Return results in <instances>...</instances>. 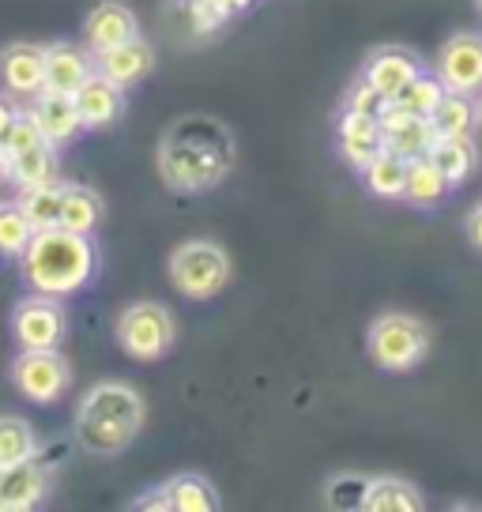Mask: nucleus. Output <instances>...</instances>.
<instances>
[{
	"label": "nucleus",
	"instance_id": "9b49d317",
	"mask_svg": "<svg viewBox=\"0 0 482 512\" xmlns=\"http://www.w3.org/2000/svg\"><path fill=\"white\" fill-rule=\"evenodd\" d=\"M385 151V140H381V117L377 113H362V110H347L339 106L336 110V155L354 174H362L377 155Z\"/></svg>",
	"mask_w": 482,
	"mask_h": 512
},
{
	"label": "nucleus",
	"instance_id": "dca6fc26",
	"mask_svg": "<svg viewBox=\"0 0 482 512\" xmlns=\"http://www.w3.org/2000/svg\"><path fill=\"white\" fill-rule=\"evenodd\" d=\"M0 80H4V91L16 98L42 95V83H46V46L12 42L8 49H0Z\"/></svg>",
	"mask_w": 482,
	"mask_h": 512
},
{
	"label": "nucleus",
	"instance_id": "f704fd0d",
	"mask_svg": "<svg viewBox=\"0 0 482 512\" xmlns=\"http://www.w3.org/2000/svg\"><path fill=\"white\" fill-rule=\"evenodd\" d=\"M464 238H467V245H471L475 253H482V204H475V208L467 211V219H464Z\"/></svg>",
	"mask_w": 482,
	"mask_h": 512
},
{
	"label": "nucleus",
	"instance_id": "c9c22d12",
	"mask_svg": "<svg viewBox=\"0 0 482 512\" xmlns=\"http://www.w3.org/2000/svg\"><path fill=\"white\" fill-rule=\"evenodd\" d=\"M0 185H12V181H8V155H4V151H0Z\"/></svg>",
	"mask_w": 482,
	"mask_h": 512
},
{
	"label": "nucleus",
	"instance_id": "0eeeda50",
	"mask_svg": "<svg viewBox=\"0 0 482 512\" xmlns=\"http://www.w3.org/2000/svg\"><path fill=\"white\" fill-rule=\"evenodd\" d=\"M12 336L19 351H61L68 336V309L61 298L31 294L12 309Z\"/></svg>",
	"mask_w": 482,
	"mask_h": 512
},
{
	"label": "nucleus",
	"instance_id": "1a4fd4ad",
	"mask_svg": "<svg viewBox=\"0 0 482 512\" xmlns=\"http://www.w3.org/2000/svg\"><path fill=\"white\" fill-rule=\"evenodd\" d=\"M223 505L219 490L211 486L204 475L196 471H181V475H170L166 482H159L155 490H147L144 497H136L129 509L140 512H215Z\"/></svg>",
	"mask_w": 482,
	"mask_h": 512
},
{
	"label": "nucleus",
	"instance_id": "c756f323",
	"mask_svg": "<svg viewBox=\"0 0 482 512\" xmlns=\"http://www.w3.org/2000/svg\"><path fill=\"white\" fill-rule=\"evenodd\" d=\"M441 95H445V83L437 80L434 72H422V76H415V80L403 87L396 98H388L396 110L403 113H415V117H430L434 113V106L441 102Z\"/></svg>",
	"mask_w": 482,
	"mask_h": 512
},
{
	"label": "nucleus",
	"instance_id": "473e14b6",
	"mask_svg": "<svg viewBox=\"0 0 482 512\" xmlns=\"http://www.w3.org/2000/svg\"><path fill=\"white\" fill-rule=\"evenodd\" d=\"M385 102H388V98L377 95V91H373L362 76H354V83L347 87V95H343V102H339V106H347V110H362V113H381V106H385Z\"/></svg>",
	"mask_w": 482,
	"mask_h": 512
},
{
	"label": "nucleus",
	"instance_id": "2f4dec72",
	"mask_svg": "<svg viewBox=\"0 0 482 512\" xmlns=\"http://www.w3.org/2000/svg\"><path fill=\"white\" fill-rule=\"evenodd\" d=\"M366 486H370L366 475L339 471V475L328 479V505H332V509H362V501H366Z\"/></svg>",
	"mask_w": 482,
	"mask_h": 512
},
{
	"label": "nucleus",
	"instance_id": "2eb2a0df",
	"mask_svg": "<svg viewBox=\"0 0 482 512\" xmlns=\"http://www.w3.org/2000/svg\"><path fill=\"white\" fill-rule=\"evenodd\" d=\"M377 117H381V140H385V151H392V155L403 162L422 159V155L430 151V144L437 140V132L430 128L426 117L396 110L392 102H385Z\"/></svg>",
	"mask_w": 482,
	"mask_h": 512
},
{
	"label": "nucleus",
	"instance_id": "f257e3e1",
	"mask_svg": "<svg viewBox=\"0 0 482 512\" xmlns=\"http://www.w3.org/2000/svg\"><path fill=\"white\" fill-rule=\"evenodd\" d=\"M234 136L226 132L223 121H215L208 113H189L166 128L159 140V177L166 189L196 196L223 185L226 174L234 170Z\"/></svg>",
	"mask_w": 482,
	"mask_h": 512
},
{
	"label": "nucleus",
	"instance_id": "bb28decb",
	"mask_svg": "<svg viewBox=\"0 0 482 512\" xmlns=\"http://www.w3.org/2000/svg\"><path fill=\"white\" fill-rule=\"evenodd\" d=\"M61 200H65V185H61V181L27 185V189H19V196H16V204L23 208V215L31 219L34 230L61 226Z\"/></svg>",
	"mask_w": 482,
	"mask_h": 512
},
{
	"label": "nucleus",
	"instance_id": "412c9836",
	"mask_svg": "<svg viewBox=\"0 0 482 512\" xmlns=\"http://www.w3.org/2000/svg\"><path fill=\"white\" fill-rule=\"evenodd\" d=\"M449 196H452L449 177L441 174L426 155L407 162V177H403V204H407V208L437 211Z\"/></svg>",
	"mask_w": 482,
	"mask_h": 512
},
{
	"label": "nucleus",
	"instance_id": "e433bc0d",
	"mask_svg": "<svg viewBox=\"0 0 482 512\" xmlns=\"http://www.w3.org/2000/svg\"><path fill=\"white\" fill-rule=\"evenodd\" d=\"M475 106H479V132H482V91L475 95Z\"/></svg>",
	"mask_w": 482,
	"mask_h": 512
},
{
	"label": "nucleus",
	"instance_id": "393cba45",
	"mask_svg": "<svg viewBox=\"0 0 482 512\" xmlns=\"http://www.w3.org/2000/svg\"><path fill=\"white\" fill-rule=\"evenodd\" d=\"M426 121H430V128H434L437 136H475V132H479V106H475V95L445 91Z\"/></svg>",
	"mask_w": 482,
	"mask_h": 512
},
{
	"label": "nucleus",
	"instance_id": "6e6552de",
	"mask_svg": "<svg viewBox=\"0 0 482 512\" xmlns=\"http://www.w3.org/2000/svg\"><path fill=\"white\" fill-rule=\"evenodd\" d=\"M12 384L23 400L49 407L72 388V366L61 351H19L12 362Z\"/></svg>",
	"mask_w": 482,
	"mask_h": 512
},
{
	"label": "nucleus",
	"instance_id": "72a5a7b5",
	"mask_svg": "<svg viewBox=\"0 0 482 512\" xmlns=\"http://www.w3.org/2000/svg\"><path fill=\"white\" fill-rule=\"evenodd\" d=\"M19 102L16 95H0V151H4V144H8V132H12V125H16V117H19Z\"/></svg>",
	"mask_w": 482,
	"mask_h": 512
},
{
	"label": "nucleus",
	"instance_id": "4468645a",
	"mask_svg": "<svg viewBox=\"0 0 482 512\" xmlns=\"http://www.w3.org/2000/svg\"><path fill=\"white\" fill-rule=\"evenodd\" d=\"M132 38H140V19L121 0H102L83 19V46H87V53H102V49H113L121 42H132Z\"/></svg>",
	"mask_w": 482,
	"mask_h": 512
},
{
	"label": "nucleus",
	"instance_id": "4c0bfd02",
	"mask_svg": "<svg viewBox=\"0 0 482 512\" xmlns=\"http://www.w3.org/2000/svg\"><path fill=\"white\" fill-rule=\"evenodd\" d=\"M249 4H253V0H234V8H238V12L241 8H249Z\"/></svg>",
	"mask_w": 482,
	"mask_h": 512
},
{
	"label": "nucleus",
	"instance_id": "9d476101",
	"mask_svg": "<svg viewBox=\"0 0 482 512\" xmlns=\"http://www.w3.org/2000/svg\"><path fill=\"white\" fill-rule=\"evenodd\" d=\"M434 76L445 91L456 95H479L482 91V31H456L437 49Z\"/></svg>",
	"mask_w": 482,
	"mask_h": 512
},
{
	"label": "nucleus",
	"instance_id": "4be33fe9",
	"mask_svg": "<svg viewBox=\"0 0 482 512\" xmlns=\"http://www.w3.org/2000/svg\"><path fill=\"white\" fill-rule=\"evenodd\" d=\"M57 177H61V155H57V144H49V140H38V144L8 155V181L16 189L46 185V181H57Z\"/></svg>",
	"mask_w": 482,
	"mask_h": 512
},
{
	"label": "nucleus",
	"instance_id": "39448f33",
	"mask_svg": "<svg viewBox=\"0 0 482 512\" xmlns=\"http://www.w3.org/2000/svg\"><path fill=\"white\" fill-rule=\"evenodd\" d=\"M170 283L181 298L189 302H211L219 298L234 275V264H230V253H226L219 241L211 238H193L181 241L174 253H170Z\"/></svg>",
	"mask_w": 482,
	"mask_h": 512
},
{
	"label": "nucleus",
	"instance_id": "a211bd4d",
	"mask_svg": "<svg viewBox=\"0 0 482 512\" xmlns=\"http://www.w3.org/2000/svg\"><path fill=\"white\" fill-rule=\"evenodd\" d=\"M31 117L38 121L42 136L57 147L72 144V140H80L83 132H87V128H83V117H80V106H76V98L72 95H53V91L34 95Z\"/></svg>",
	"mask_w": 482,
	"mask_h": 512
},
{
	"label": "nucleus",
	"instance_id": "7c9ffc66",
	"mask_svg": "<svg viewBox=\"0 0 482 512\" xmlns=\"http://www.w3.org/2000/svg\"><path fill=\"white\" fill-rule=\"evenodd\" d=\"M31 238H34L31 219L23 215V208H19L16 200H4V204H0V256L19 260V253L27 249Z\"/></svg>",
	"mask_w": 482,
	"mask_h": 512
},
{
	"label": "nucleus",
	"instance_id": "f8f14e48",
	"mask_svg": "<svg viewBox=\"0 0 482 512\" xmlns=\"http://www.w3.org/2000/svg\"><path fill=\"white\" fill-rule=\"evenodd\" d=\"M422 72H426L422 57L407 46L370 49V53H366V61H362V68H358V76L370 83L381 98H396L403 87L415 80V76H422Z\"/></svg>",
	"mask_w": 482,
	"mask_h": 512
},
{
	"label": "nucleus",
	"instance_id": "cd10ccee",
	"mask_svg": "<svg viewBox=\"0 0 482 512\" xmlns=\"http://www.w3.org/2000/svg\"><path fill=\"white\" fill-rule=\"evenodd\" d=\"M362 185H366V192L370 196H377V200H403V177H407V162L396 159L392 151H381L377 159L362 170Z\"/></svg>",
	"mask_w": 482,
	"mask_h": 512
},
{
	"label": "nucleus",
	"instance_id": "20e7f679",
	"mask_svg": "<svg viewBox=\"0 0 482 512\" xmlns=\"http://www.w3.org/2000/svg\"><path fill=\"white\" fill-rule=\"evenodd\" d=\"M430 324L422 317L388 309L381 317L370 320L366 328V354L381 373H415L426 358H430Z\"/></svg>",
	"mask_w": 482,
	"mask_h": 512
},
{
	"label": "nucleus",
	"instance_id": "5701e85b",
	"mask_svg": "<svg viewBox=\"0 0 482 512\" xmlns=\"http://www.w3.org/2000/svg\"><path fill=\"white\" fill-rule=\"evenodd\" d=\"M426 159L449 177L452 189H460L467 177L479 170V144H475V136H437Z\"/></svg>",
	"mask_w": 482,
	"mask_h": 512
},
{
	"label": "nucleus",
	"instance_id": "aec40b11",
	"mask_svg": "<svg viewBox=\"0 0 482 512\" xmlns=\"http://www.w3.org/2000/svg\"><path fill=\"white\" fill-rule=\"evenodd\" d=\"M72 98L80 106L83 128H110L125 113V87H117V83L98 76V72H91L87 83Z\"/></svg>",
	"mask_w": 482,
	"mask_h": 512
},
{
	"label": "nucleus",
	"instance_id": "6ab92c4d",
	"mask_svg": "<svg viewBox=\"0 0 482 512\" xmlns=\"http://www.w3.org/2000/svg\"><path fill=\"white\" fill-rule=\"evenodd\" d=\"M91 72H95V61H91L87 49H76L72 42H53V46H46V83H42V91L76 95Z\"/></svg>",
	"mask_w": 482,
	"mask_h": 512
},
{
	"label": "nucleus",
	"instance_id": "f3484780",
	"mask_svg": "<svg viewBox=\"0 0 482 512\" xmlns=\"http://www.w3.org/2000/svg\"><path fill=\"white\" fill-rule=\"evenodd\" d=\"M91 61H95V72L98 76H106L113 80L117 87H136V83H144L151 76V68H155V49L151 42H144V34L140 38H132V42H121V46L113 49H102V53H91Z\"/></svg>",
	"mask_w": 482,
	"mask_h": 512
},
{
	"label": "nucleus",
	"instance_id": "a878e982",
	"mask_svg": "<svg viewBox=\"0 0 482 512\" xmlns=\"http://www.w3.org/2000/svg\"><path fill=\"white\" fill-rule=\"evenodd\" d=\"M102 219H106V200L91 185H65V200H61V226L65 230L95 234Z\"/></svg>",
	"mask_w": 482,
	"mask_h": 512
},
{
	"label": "nucleus",
	"instance_id": "423d86ee",
	"mask_svg": "<svg viewBox=\"0 0 482 512\" xmlns=\"http://www.w3.org/2000/svg\"><path fill=\"white\" fill-rule=\"evenodd\" d=\"M113 336H117V347L136 362H159L174 351V313L162 302H132L129 309H121Z\"/></svg>",
	"mask_w": 482,
	"mask_h": 512
},
{
	"label": "nucleus",
	"instance_id": "c85d7f7f",
	"mask_svg": "<svg viewBox=\"0 0 482 512\" xmlns=\"http://www.w3.org/2000/svg\"><path fill=\"white\" fill-rule=\"evenodd\" d=\"M38 456V433L27 418L19 415H0V467L23 464Z\"/></svg>",
	"mask_w": 482,
	"mask_h": 512
},
{
	"label": "nucleus",
	"instance_id": "b1692460",
	"mask_svg": "<svg viewBox=\"0 0 482 512\" xmlns=\"http://www.w3.org/2000/svg\"><path fill=\"white\" fill-rule=\"evenodd\" d=\"M426 509V497L411 479L400 475H377L366 486V501L362 512H422Z\"/></svg>",
	"mask_w": 482,
	"mask_h": 512
},
{
	"label": "nucleus",
	"instance_id": "58836bf2",
	"mask_svg": "<svg viewBox=\"0 0 482 512\" xmlns=\"http://www.w3.org/2000/svg\"><path fill=\"white\" fill-rule=\"evenodd\" d=\"M475 12H479V19H482V0H475Z\"/></svg>",
	"mask_w": 482,
	"mask_h": 512
},
{
	"label": "nucleus",
	"instance_id": "f03ea898",
	"mask_svg": "<svg viewBox=\"0 0 482 512\" xmlns=\"http://www.w3.org/2000/svg\"><path fill=\"white\" fill-rule=\"evenodd\" d=\"M98 245L91 234H76L65 226H49V230H34L27 249L19 253V275L34 294H49V298H68L80 294L95 283L98 275Z\"/></svg>",
	"mask_w": 482,
	"mask_h": 512
},
{
	"label": "nucleus",
	"instance_id": "ddd939ff",
	"mask_svg": "<svg viewBox=\"0 0 482 512\" xmlns=\"http://www.w3.org/2000/svg\"><path fill=\"white\" fill-rule=\"evenodd\" d=\"M53 490V471L42 460V452L23 464L0 467V512H27L38 509Z\"/></svg>",
	"mask_w": 482,
	"mask_h": 512
},
{
	"label": "nucleus",
	"instance_id": "7ed1b4c3",
	"mask_svg": "<svg viewBox=\"0 0 482 512\" xmlns=\"http://www.w3.org/2000/svg\"><path fill=\"white\" fill-rule=\"evenodd\" d=\"M144 396L125 381H98L83 392L72 430L91 456H121L144 430Z\"/></svg>",
	"mask_w": 482,
	"mask_h": 512
}]
</instances>
